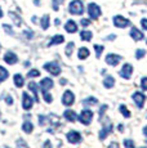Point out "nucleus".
Returning a JSON list of instances; mask_svg holds the SVG:
<instances>
[{
  "instance_id": "6ab92c4d",
  "label": "nucleus",
  "mask_w": 147,
  "mask_h": 148,
  "mask_svg": "<svg viewBox=\"0 0 147 148\" xmlns=\"http://www.w3.org/2000/svg\"><path fill=\"white\" fill-rule=\"evenodd\" d=\"M13 81H14V85L18 88H22L25 84V79L22 75H19V73H17V75H14V77H13Z\"/></svg>"
},
{
  "instance_id": "9d476101",
  "label": "nucleus",
  "mask_w": 147,
  "mask_h": 148,
  "mask_svg": "<svg viewBox=\"0 0 147 148\" xmlns=\"http://www.w3.org/2000/svg\"><path fill=\"white\" fill-rule=\"evenodd\" d=\"M120 61H121V57L117 56V54L111 53V54H107L106 56V63L110 64V66H116Z\"/></svg>"
},
{
  "instance_id": "7c9ffc66",
  "label": "nucleus",
  "mask_w": 147,
  "mask_h": 148,
  "mask_svg": "<svg viewBox=\"0 0 147 148\" xmlns=\"http://www.w3.org/2000/svg\"><path fill=\"white\" fill-rule=\"evenodd\" d=\"M94 50H95V56H97V58H100L101 54H102V52H103V47H102V45H97V44H95L94 45Z\"/></svg>"
},
{
  "instance_id": "1a4fd4ad",
  "label": "nucleus",
  "mask_w": 147,
  "mask_h": 148,
  "mask_svg": "<svg viewBox=\"0 0 147 148\" xmlns=\"http://www.w3.org/2000/svg\"><path fill=\"white\" fill-rule=\"evenodd\" d=\"M22 98H23L22 99V107H23L26 111L31 110V107H32V104H34V98H31L27 93H23V94H22Z\"/></svg>"
},
{
  "instance_id": "58836bf2",
  "label": "nucleus",
  "mask_w": 147,
  "mask_h": 148,
  "mask_svg": "<svg viewBox=\"0 0 147 148\" xmlns=\"http://www.w3.org/2000/svg\"><path fill=\"white\" fill-rule=\"evenodd\" d=\"M3 27H4V31H7L9 35H12V34H13V30H12V27H10L9 25H5L4 23V25H3Z\"/></svg>"
},
{
  "instance_id": "8fccbe9b",
  "label": "nucleus",
  "mask_w": 147,
  "mask_h": 148,
  "mask_svg": "<svg viewBox=\"0 0 147 148\" xmlns=\"http://www.w3.org/2000/svg\"><path fill=\"white\" fill-rule=\"evenodd\" d=\"M143 134H145V135L147 136V126H145V127H143Z\"/></svg>"
},
{
  "instance_id": "a878e982",
  "label": "nucleus",
  "mask_w": 147,
  "mask_h": 148,
  "mask_svg": "<svg viewBox=\"0 0 147 148\" xmlns=\"http://www.w3.org/2000/svg\"><path fill=\"white\" fill-rule=\"evenodd\" d=\"M8 76H9V72H8V71L5 70L4 67L0 66V82H3L4 80H7Z\"/></svg>"
},
{
  "instance_id": "20e7f679",
  "label": "nucleus",
  "mask_w": 147,
  "mask_h": 148,
  "mask_svg": "<svg viewBox=\"0 0 147 148\" xmlns=\"http://www.w3.org/2000/svg\"><path fill=\"white\" fill-rule=\"evenodd\" d=\"M92 119H93V112L90 110H84L79 116V121L84 125H89L92 122Z\"/></svg>"
},
{
  "instance_id": "4468645a",
  "label": "nucleus",
  "mask_w": 147,
  "mask_h": 148,
  "mask_svg": "<svg viewBox=\"0 0 147 148\" xmlns=\"http://www.w3.org/2000/svg\"><path fill=\"white\" fill-rule=\"evenodd\" d=\"M131 36L133 38V40H135V41H139V40H142L145 36H143V34L139 30H138L137 27H132V30H131Z\"/></svg>"
},
{
  "instance_id": "c756f323",
  "label": "nucleus",
  "mask_w": 147,
  "mask_h": 148,
  "mask_svg": "<svg viewBox=\"0 0 147 148\" xmlns=\"http://www.w3.org/2000/svg\"><path fill=\"white\" fill-rule=\"evenodd\" d=\"M43 97H44V99H45V102H47V103H52L53 97L48 93V90H43Z\"/></svg>"
},
{
  "instance_id": "3c124183",
  "label": "nucleus",
  "mask_w": 147,
  "mask_h": 148,
  "mask_svg": "<svg viewBox=\"0 0 147 148\" xmlns=\"http://www.w3.org/2000/svg\"><path fill=\"white\" fill-rule=\"evenodd\" d=\"M54 23H56V26H58V25H59V19H56Z\"/></svg>"
},
{
  "instance_id": "f257e3e1",
  "label": "nucleus",
  "mask_w": 147,
  "mask_h": 148,
  "mask_svg": "<svg viewBox=\"0 0 147 148\" xmlns=\"http://www.w3.org/2000/svg\"><path fill=\"white\" fill-rule=\"evenodd\" d=\"M69 12L71 14H75V16H80L84 12V5L81 0H74V1L70 3L69 5Z\"/></svg>"
},
{
  "instance_id": "f8f14e48",
  "label": "nucleus",
  "mask_w": 147,
  "mask_h": 148,
  "mask_svg": "<svg viewBox=\"0 0 147 148\" xmlns=\"http://www.w3.org/2000/svg\"><path fill=\"white\" fill-rule=\"evenodd\" d=\"M3 59H4V62L8 64H14L18 62V57L13 52H7L4 54V57H3Z\"/></svg>"
},
{
  "instance_id": "864d4df0",
  "label": "nucleus",
  "mask_w": 147,
  "mask_h": 148,
  "mask_svg": "<svg viewBox=\"0 0 147 148\" xmlns=\"http://www.w3.org/2000/svg\"><path fill=\"white\" fill-rule=\"evenodd\" d=\"M34 3H35V4H38V5L40 4V3H39V0H34Z\"/></svg>"
},
{
  "instance_id": "c03bdc74",
  "label": "nucleus",
  "mask_w": 147,
  "mask_h": 148,
  "mask_svg": "<svg viewBox=\"0 0 147 148\" xmlns=\"http://www.w3.org/2000/svg\"><path fill=\"white\" fill-rule=\"evenodd\" d=\"M109 148H120V146H119V143H116V142H112V143H110Z\"/></svg>"
},
{
  "instance_id": "37998d69",
  "label": "nucleus",
  "mask_w": 147,
  "mask_h": 148,
  "mask_svg": "<svg viewBox=\"0 0 147 148\" xmlns=\"http://www.w3.org/2000/svg\"><path fill=\"white\" fill-rule=\"evenodd\" d=\"M141 25H142L143 30H147V19L146 18H143L142 21H141Z\"/></svg>"
},
{
  "instance_id": "ddd939ff",
  "label": "nucleus",
  "mask_w": 147,
  "mask_h": 148,
  "mask_svg": "<svg viewBox=\"0 0 147 148\" xmlns=\"http://www.w3.org/2000/svg\"><path fill=\"white\" fill-rule=\"evenodd\" d=\"M65 30H66L67 32H70V34H74V32L78 31V25H76L75 21L70 19V21H67L66 25H65Z\"/></svg>"
},
{
  "instance_id": "72a5a7b5",
  "label": "nucleus",
  "mask_w": 147,
  "mask_h": 148,
  "mask_svg": "<svg viewBox=\"0 0 147 148\" xmlns=\"http://www.w3.org/2000/svg\"><path fill=\"white\" fill-rule=\"evenodd\" d=\"M40 75V72H39L38 70H31L29 73H27V77H38V76Z\"/></svg>"
},
{
  "instance_id": "7ed1b4c3",
  "label": "nucleus",
  "mask_w": 147,
  "mask_h": 148,
  "mask_svg": "<svg viewBox=\"0 0 147 148\" xmlns=\"http://www.w3.org/2000/svg\"><path fill=\"white\" fill-rule=\"evenodd\" d=\"M88 14L92 19H98V17L101 16V8L94 3H90L88 5Z\"/></svg>"
},
{
  "instance_id": "2eb2a0df",
  "label": "nucleus",
  "mask_w": 147,
  "mask_h": 148,
  "mask_svg": "<svg viewBox=\"0 0 147 148\" xmlns=\"http://www.w3.org/2000/svg\"><path fill=\"white\" fill-rule=\"evenodd\" d=\"M63 116H65V119L69 120L70 122H74V121H76L79 119L78 115H76V112L75 111H72V110H66L65 111V113H63Z\"/></svg>"
},
{
  "instance_id": "39448f33",
  "label": "nucleus",
  "mask_w": 147,
  "mask_h": 148,
  "mask_svg": "<svg viewBox=\"0 0 147 148\" xmlns=\"http://www.w3.org/2000/svg\"><path fill=\"white\" fill-rule=\"evenodd\" d=\"M114 25L119 28H125L131 25V21L126 18H124L123 16H115L114 17Z\"/></svg>"
},
{
  "instance_id": "603ef678",
  "label": "nucleus",
  "mask_w": 147,
  "mask_h": 148,
  "mask_svg": "<svg viewBox=\"0 0 147 148\" xmlns=\"http://www.w3.org/2000/svg\"><path fill=\"white\" fill-rule=\"evenodd\" d=\"M61 84H62V85L66 84V80H65V79H62V80H61Z\"/></svg>"
},
{
  "instance_id": "c85d7f7f",
  "label": "nucleus",
  "mask_w": 147,
  "mask_h": 148,
  "mask_svg": "<svg viewBox=\"0 0 147 148\" xmlns=\"http://www.w3.org/2000/svg\"><path fill=\"white\" fill-rule=\"evenodd\" d=\"M16 144H17V148H29V146H27V143L23 140V139H17V142H16Z\"/></svg>"
},
{
  "instance_id": "c9c22d12",
  "label": "nucleus",
  "mask_w": 147,
  "mask_h": 148,
  "mask_svg": "<svg viewBox=\"0 0 147 148\" xmlns=\"http://www.w3.org/2000/svg\"><path fill=\"white\" fill-rule=\"evenodd\" d=\"M145 54H146V50L138 49L137 52H135V57H137V59H141V58H143V57H145Z\"/></svg>"
},
{
  "instance_id": "6e6552de",
  "label": "nucleus",
  "mask_w": 147,
  "mask_h": 148,
  "mask_svg": "<svg viewBox=\"0 0 147 148\" xmlns=\"http://www.w3.org/2000/svg\"><path fill=\"white\" fill-rule=\"evenodd\" d=\"M133 101H134V103L137 104V107H138V108H142V107H143V104H145L146 97H145V94H142V93L135 92L134 94H133Z\"/></svg>"
},
{
  "instance_id": "5701e85b",
  "label": "nucleus",
  "mask_w": 147,
  "mask_h": 148,
  "mask_svg": "<svg viewBox=\"0 0 147 148\" xmlns=\"http://www.w3.org/2000/svg\"><path fill=\"white\" fill-rule=\"evenodd\" d=\"M49 21H50V18H49V16L48 14H45V16L41 17V21H40V26L43 30H47L48 27H49Z\"/></svg>"
},
{
  "instance_id": "2f4dec72",
  "label": "nucleus",
  "mask_w": 147,
  "mask_h": 148,
  "mask_svg": "<svg viewBox=\"0 0 147 148\" xmlns=\"http://www.w3.org/2000/svg\"><path fill=\"white\" fill-rule=\"evenodd\" d=\"M74 47H75V45H74V42H69V44H67V47H66V54H67L69 57L72 54Z\"/></svg>"
},
{
  "instance_id": "b1692460",
  "label": "nucleus",
  "mask_w": 147,
  "mask_h": 148,
  "mask_svg": "<svg viewBox=\"0 0 147 148\" xmlns=\"http://www.w3.org/2000/svg\"><path fill=\"white\" fill-rule=\"evenodd\" d=\"M65 41V38L62 35H56L52 38V40H50L49 45H56V44H62V42Z\"/></svg>"
},
{
  "instance_id": "09e8293b",
  "label": "nucleus",
  "mask_w": 147,
  "mask_h": 148,
  "mask_svg": "<svg viewBox=\"0 0 147 148\" xmlns=\"http://www.w3.org/2000/svg\"><path fill=\"white\" fill-rule=\"evenodd\" d=\"M117 129H119V130H120V132H123L124 126H123V125H121V124H120V125H117Z\"/></svg>"
},
{
  "instance_id": "dca6fc26",
  "label": "nucleus",
  "mask_w": 147,
  "mask_h": 148,
  "mask_svg": "<svg viewBox=\"0 0 147 148\" xmlns=\"http://www.w3.org/2000/svg\"><path fill=\"white\" fill-rule=\"evenodd\" d=\"M40 86H41V89L43 90H50L53 88V80L52 79H49V77H45V79L41 80Z\"/></svg>"
},
{
  "instance_id": "4be33fe9",
  "label": "nucleus",
  "mask_w": 147,
  "mask_h": 148,
  "mask_svg": "<svg viewBox=\"0 0 147 148\" xmlns=\"http://www.w3.org/2000/svg\"><path fill=\"white\" fill-rule=\"evenodd\" d=\"M103 85H104V88H107V89H111V88L115 85L114 77H112V76H107V77L103 80Z\"/></svg>"
},
{
  "instance_id": "a211bd4d",
  "label": "nucleus",
  "mask_w": 147,
  "mask_h": 148,
  "mask_svg": "<svg viewBox=\"0 0 147 148\" xmlns=\"http://www.w3.org/2000/svg\"><path fill=\"white\" fill-rule=\"evenodd\" d=\"M89 49L88 48H85V47H83V48H80L79 49V52H78V57H79V59H87L89 57Z\"/></svg>"
},
{
  "instance_id": "f03ea898",
  "label": "nucleus",
  "mask_w": 147,
  "mask_h": 148,
  "mask_svg": "<svg viewBox=\"0 0 147 148\" xmlns=\"http://www.w3.org/2000/svg\"><path fill=\"white\" fill-rule=\"evenodd\" d=\"M44 68L49 73H52V75H54V76L61 73V67H59V64L57 62H48V63L44 64Z\"/></svg>"
},
{
  "instance_id": "bb28decb",
  "label": "nucleus",
  "mask_w": 147,
  "mask_h": 148,
  "mask_svg": "<svg viewBox=\"0 0 147 148\" xmlns=\"http://www.w3.org/2000/svg\"><path fill=\"white\" fill-rule=\"evenodd\" d=\"M9 16H10V18L13 19V22H14L17 26H21L22 25V19L19 18V16H17V14H14L13 12H9Z\"/></svg>"
},
{
  "instance_id": "412c9836",
  "label": "nucleus",
  "mask_w": 147,
  "mask_h": 148,
  "mask_svg": "<svg viewBox=\"0 0 147 148\" xmlns=\"http://www.w3.org/2000/svg\"><path fill=\"white\" fill-rule=\"evenodd\" d=\"M92 36H93V34L88 30H84L80 32V38H81V40H84V41H90L92 40Z\"/></svg>"
},
{
  "instance_id": "f3484780",
  "label": "nucleus",
  "mask_w": 147,
  "mask_h": 148,
  "mask_svg": "<svg viewBox=\"0 0 147 148\" xmlns=\"http://www.w3.org/2000/svg\"><path fill=\"white\" fill-rule=\"evenodd\" d=\"M111 129H112V125L109 124V125H106L102 130H101V132H100V139H101V140H103V139L106 138L110 133H111Z\"/></svg>"
},
{
  "instance_id": "423d86ee",
  "label": "nucleus",
  "mask_w": 147,
  "mask_h": 148,
  "mask_svg": "<svg viewBox=\"0 0 147 148\" xmlns=\"http://www.w3.org/2000/svg\"><path fill=\"white\" fill-rule=\"evenodd\" d=\"M74 102H75V95H74V93L71 90H66V92L63 93V97H62V103H63L65 106H71V104H74Z\"/></svg>"
},
{
  "instance_id": "49530a36",
  "label": "nucleus",
  "mask_w": 147,
  "mask_h": 148,
  "mask_svg": "<svg viewBox=\"0 0 147 148\" xmlns=\"http://www.w3.org/2000/svg\"><path fill=\"white\" fill-rule=\"evenodd\" d=\"M106 110H107V106H106V104H104V106L101 107V110H100V115H103V113H104V111H106Z\"/></svg>"
},
{
  "instance_id": "9b49d317",
  "label": "nucleus",
  "mask_w": 147,
  "mask_h": 148,
  "mask_svg": "<svg viewBox=\"0 0 147 148\" xmlns=\"http://www.w3.org/2000/svg\"><path fill=\"white\" fill-rule=\"evenodd\" d=\"M66 138H67V140H69L70 143H72V144H76V143H79V142L81 140V135L79 134L78 132H74V130L67 133Z\"/></svg>"
},
{
  "instance_id": "6e6d98bb",
  "label": "nucleus",
  "mask_w": 147,
  "mask_h": 148,
  "mask_svg": "<svg viewBox=\"0 0 147 148\" xmlns=\"http://www.w3.org/2000/svg\"><path fill=\"white\" fill-rule=\"evenodd\" d=\"M142 148H146V147H142Z\"/></svg>"
},
{
  "instance_id": "aec40b11",
  "label": "nucleus",
  "mask_w": 147,
  "mask_h": 148,
  "mask_svg": "<svg viewBox=\"0 0 147 148\" xmlns=\"http://www.w3.org/2000/svg\"><path fill=\"white\" fill-rule=\"evenodd\" d=\"M29 89L34 93V95H35L34 101L38 102V101H39V99H38V92H39V89H38V84H36V82H34V81H31L30 84H29Z\"/></svg>"
},
{
  "instance_id": "ea45409f",
  "label": "nucleus",
  "mask_w": 147,
  "mask_h": 148,
  "mask_svg": "<svg viewBox=\"0 0 147 148\" xmlns=\"http://www.w3.org/2000/svg\"><path fill=\"white\" fill-rule=\"evenodd\" d=\"M61 1H62V0H53V9H54V10H58Z\"/></svg>"
},
{
  "instance_id": "4c0bfd02",
  "label": "nucleus",
  "mask_w": 147,
  "mask_h": 148,
  "mask_svg": "<svg viewBox=\"0 0 147 148\" xmlns=\"http://www.w3.org/2000/svg\"><path fill=\"white\" fill-rule=\"evenodd\" d=\"M141 88H142L143 90H147V77H143L142 80H141Z\"/></svg>"
},
{
  "instance_id": "a18cd8bd",
  "label": "nucleus",
  "mask_w": 147,
  "mask_h": 148,
  "mask_svg": "<svg viewBox=\"0 0 147 148\" xmlns=\"http://www.w3.org/2000/svg\"><path fill=\"white\" fill-rule=\"evenodd\" d=\"M43 148H52V143H50V140H45Z\"/></svg>"
},
{
  "instance_id": "f704fd0d",
  "label": "nucleus",
  "mask_w": 147,
  "mask_h": 148,
  "mask_svg": "<svg viewBox=\"0 0 147 148\" xmlns=\"http://www.w3.org/2000/svg\"><path fill=\"white\" fill-rule=\"evenodd\" d=\"M124 146H125V148H134V142L131 140V139H125L124 140Z\"/></svg>"
},
{
  "instance_id": "0eeeda50",
  "label": "nucleus",
  "mask_w": 147,
  "mask_h": 148,
  "mask_svg": "<svg viewBox=\"0 0 147 148\" xmlns=\"http://www.w3.org/2000/svg\"><path fill=\"white\" fill-rule=\"evenodd\" d=\"M132 72H133V67H132V64L125 63V64L123 66V68L120 70L119 75H120L123 79H129V77L132 76Z\"/></svg>"
},
{
  "instance_id": "e433bc0d",
  "label": "nucleus",
  "mask_w": 147,
  "mask_h": 148,
  "mask_svg": "<svg viewBox=\"0 0 147 148\" xmlns=\"http://www.w3.org/2000/svg\"><path fill=\"white\" fill-rule=\"evenodd\" d=\"M47 121H48V117H47V116H44V115H40V116H39V124H40L41 126L47 124Z\"/></svg>"
},
{
  "instance_id": "a19ab883",
  "label": "nucleus",
  "mask_w": 147,
  "mask_h": 148,
  "mask_svg": "<svg viewBox=\"0 0 147 148\" xmlns=\"http://www.w3.org/2000/svg\"><path fill=\"white\" fill-rule=\"evenodd\" d=\"M23 34H25V36H27V39H32L34 38V32L32 31H30V30H26Z\"/></svg>"
},
{
  "instance_id": "79ce46f5",
  "label": "nucleus",
  "mask_w": 147,
  "mask_h": 148,
  "mask_svg": "<svg viewBox=\"0 0 147 148\" xmlns=\"http://www.w3.org/2000/svg\"><path fill=\"white\" fill-rule=\"evenodd\" d=\"M80 23H81V26L87 27V26H89V25H90V21H89V19H87V18H84V19H81Z\"/></svg>"
},
{
  "instance_id": "de8ad7c7",
  "label": "nucleus",
  "mask_w": 147,
  "mask_h": 148,
  "mask_svg": "<svg viewBox=\"0 0 147 148\" xmlns=\"http://www.w3.org/2000/svg\"><path fill=\"white\" fill-rule=\"evenodd\" d=\"M7 103L8 104H13V99H12V97H10V95L7 97Z\"/></svg>"
},
{
  "instance_id": "cd10ccee",
  "label": "nucleus",
  "mask_w": 147,
  "mask_h": 148,
  "mask_svg": "<svg viewBox=\"0 0 147 148\" xmlns=\"http://www.w3.org/2000/svg\"><path fill=\"white\" fill-rule=\"evenodd\" d=\"M119 111L123 113L124 117H131V112H129V110H128V108H126L125 106H124V104H121V106L119 107Z\"/></svg>"
},
{
  "instance_id": "473e14b6",
  "label": "nucleus",
  "mask_w": 147,
  "mask_h": 148,
  "mask_svg": "<svg viewBox=\"0 0 147 148\" xmlns=\"http://www.w3.org/2000/svg\"><path fill=\"white\" fill-rule=\"evenodd\" d=\"M84 103L85 104H97L98 101L94 98V97H89V98H87L85 101H84Z\"/></svg>"
},
{
  "instance_id": "5fc2aeb1",
  "label": "nucleus",
  "mask_w": 147,
  "mask_h": 148,
  "mask_svg": "<svg viewBox=\"0 0 147 148\" xmlns=\"http://www.w3.org/2000/svg\"><path fill=\"white\" fill-rule=\"evenodd\" d=\"M3 17V10H1V8H0V18Z\"/></svg>"
},
{
  "instance_id": "393cba45",
  "label": "nucleus",
  "mask_w": 147,
  "mask_h": 148,
  "mask_svg": "<svg viewBox=\"0 0 147 148\" xmlns=\"http://www.w3.org/2000/svg\"><path fill=\"white\" fill-rule=\"evenodd\" d=\"M22 130H23L25 133H27V134H30L31 132L34 130V125L31 124L30 121H26V122H23V125H22Z\"/></svg>"
}]
</instances>
